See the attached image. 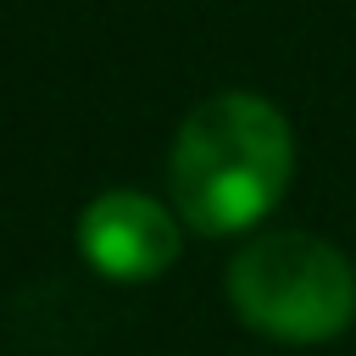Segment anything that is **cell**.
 Wrapping results in <instances>:
<instances>
[{
	"label": "cell",
	"mask_w": 356,
	"mask_h": 356,
	"mask_svg": "<svg viewBox=\"0 0 356 356\" xmlns=\"http://www.w3.org/2000/svg\"><path fill=\"white\" fill-rule=\"evenodd\" d=\"M295 178L289 117L250 89H222L200 100L167 156V189L184 228L228 239L256 228Z\"/></svg>",
	"instance_id": "1"
},
{
	"label": "cell",
	"mask_w": 356,
	"mask_h": 356,
	"mask_svg": "<svg viewBox=\"0 0 356 356\" xmlns=\"http://www.w3.org/2000/svg\"><path fill=\"white\" fill-rule=\"evenodd\" d=\"M228 300L261 339L323 345L356 317V273L328 239L284 228L250 239L228 261Z\"/></svg>",
	"instance_id": "2"
},
{
	"label": "cell",
	"mask_w": 356,
	"mask_h": 356,
	"mask_svg": "<svg viewBox=\"0 0 356 356\" xmlns=\"http://www.w3.org/2000/svg\"><path fill=\"white\" fill-rule=\"evenodd\" d=\"M78 250L111 284L161 278L184 250V222L145 189H106L78 211Z\"/></svg>",
	"instance_id": "3"
}]
</instances>
